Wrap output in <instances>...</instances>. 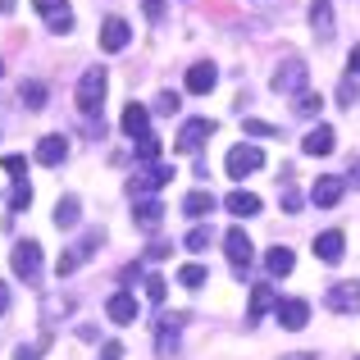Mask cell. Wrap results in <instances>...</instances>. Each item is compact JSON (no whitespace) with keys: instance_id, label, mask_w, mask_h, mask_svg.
I'll return each mask as SVG.
<instances>
[{"instance_id":"obj_1","label":"cell","mask_w":360,"mask_h":360,"mask_svg":"<svg viewBox=\"0 0 360 360\" xmlns=\"http://www.w3.org/2000/svg\"><path fill=\"white\" fill-rule=\"evenodd\" d=\"M105 64H91L87 73L78 78V91H73V101H78V115L82 119H96L101 105H105Z\"/></svg>"},{"instance_id":"obj_2","label":"cell","mask_w":360,"mask_h":360,"mask_svg":"<svg viewBox=\"0 0 360 360\" xmlns=\"http://www.w3.org/2000/svg\"><path fill=\"white\" fill-rule=\"evenodd\" d=\"M101 246H105V233H101V229H91V233H82V238H78V242H73V246H69V251H64V255H60V264H55V274H60V278H64V274H73V269H82V264H87V260H91V255H96V251H101Z\"/></svg>"},{"instance_id":"obj_3","label":"cell","mask_w":360,"mask_h":360,"mask_svg":"<svg viewBox=\"0 0 360 360\" xmlns=\"http://www.w3.org/2000/svg\"><path fill=\"white\" fill-rule=\"evenodd\" d=\"M306 78H310V64L292 55V60H283L278 69H274L269 87L278 91V96H301V91H306Z\"/></svg>"},{"instance_id":"obj_4","label":"cell","mask_w":360,"mask_h":360,"mask_svg":"<svg viewBox=\"0 0 360 360\" xmlns=\"http://www.w3.org/2000/svg\"><path fill=\"white\" fill-rule=\"evenodd\" d=\"M224 169H229V178H246V174H255V169H264V150L251 146V141H242V146L229 150Z\"/></svg>"},{"instance_id":"obj_5","label":"cell","mask_w":360,"mask_h":360,"mask_svg":"<svg viewBox=\"0 0 360 360\" xmlns=\"http://www.w3.org/2000/svg\"><path fill=\"white\" fill-rule=\"evenodd\" d=\"M9 264H14V274L18 278H27L32 283L37 274H41V242H14V251H9Z\"/></svg>"},{"instance_id":"obj_6","label":"cell","mask_w":360,"mask_h":360,"mask_svg":"<svg viewBox=\"0 0 360 360\" xmlns=\"http://www.w3.org/2000/svg\"><path fill=\"white\" fill-rule=\"evenodd\" d=\"M224 251H229V264L233 274H246L255 260V242L246 238V229H229V238H224Z\"/></svg>"},{"instance_id":"obj_7","label":"cell","mask_w":360,"mask_h":360,"mask_svg":"<svg viewBox=\"0 0 360 360\" xmlns=\"http://www.w3.org/2000/svg\"><path fill=\"white\" fill-rule=\"evenodd\" d=\"M324 306L338 310V315H356L360 310V283H333L324 292Z\"/></svg>"},{"instance_id":"obj_8","label":"cell","mask_w":360,"mask_h":360,"mask_svg":"<svg viewBox=\"0 0 360 360\" xmlns=\"http://www.w3.org/2000/svg\"><path fill=\"white\" fill-rule=\"evenodd\" d=\"M37 5V14L46 18V27H51V32H73V9L64 5V0H32Z\"/></svg>"},{"instance_id":"obj_9","label":"cell","mask_w":360,"mask_h":360,"mask_svg":"<svg viewBox=\"0 0 360 360\" xmlns=\"http://www.w3.org/2000/svg\"><path fill=\"white\" fill-rule=\"evenodd\" d=\"M342 192H347V178H338V174H324L315 187H310V201H315L319 210H333V205L342 201Z\"/></svg>"},{"instance_id":"obj_10","label":"cell","mask_w":360,"mask_h":360,"mask_svg":"<svg viewBox=\"0 0 360 360\" xmlns=\"http://www.w3.org/2000/svg\"><path fill=\"white\" fill-rule=\"evenodd\" d=\"M205 137H214V123H210V119H187L183 132H178V150L196 155V150L205 146Z\"/></svg>"},{"instance_id":"obj_11","label":"cell","mask_w":360,"mask_h":360,"mask_svg":"<svg viewBox=\"0 0 360 360\" xmlns=\"http://www.w3.org/2000/svg\"><path fill=\"white\" fill-rule=\"evenodd\" d=\"M274 315H278V324L288 328V333H301V328L310 324V306L301 297H288V301H278V310H274Z\"/></svg>"},{"instance_id":"obj_12","label":"cell","mask_w":360,"mask_h":360,"mask_svg":"<svg viewBox=\"0 0 360 360\" xmlns=\"http://www.w3.org/2000/svg\"><path fill=\"white\" fill-rule=\"evenodd\" d=\"M278 292H274L269 288V283H255V288H251V306H246V324H255V319H264V315H269V310H278Z\"/></svg>"},{"instance_id":"obj_13","label":"cell","mask_w":360,"mask_h":360,"mask_svg":"<svg viewBox=\"0 0 360 360\" xmlns=\"http://www.w3.org/2000/svg\"><path fill=\"white\" fill-rule=\"evenodd\" d=\"M333 146H338V132L328 128V123H319V128H310L306 137H301V150H306V155H333Z\"/></svg>"},{"instance_id":"obj_14","label":"cell","mask_w":360,"mask_h":360,"mask_svg":"<svg viewBox=\"0 0 360 360\" xmlns=\"http://www.w3.org/2000/svg\"><path fill=\"white\" fill-rule=\"evenodd\" d=\"M132 41V27L123 23V18H105V23H101V51H123V46Z\"/></svg>"},{"instance_id":"obj_15","label":"cell","mask_w":360,"mask_h":360,"mask_svg":"<svg viewBox=\"0 0 360 360\" xmlns=\"http://www.w3.org/2000/svg\"><path fill=\"white\" fill-rule=\"evenodd\" d=\"M64 155H69V141H64L60 132H51V137H41V141H37V165L55 169V165H64Z\"/></svg>"},{"instance_id":"obj_16","label":"cell","mask_w":360,"mask_h":360,"mask_svg":"<svg viewBox=\"0 0 360 360\" xmlns=\"http://www.w3.org/2000/svg\"><path fill=\"white\" fill-rule=\"evenodd\" d=\"M310 246H315V255H319L324 264H338V260H342V251H347V238H342L338 229H328V233H319Z\"/></svg>"},{"instance_id":"obj_17","label":"cell","mask_w":360,"mask_h":360,"mask_svg":"<svg viewBox=\"0 0 360 360\" xmlns=\"http://www.w3.org/2000/svg\"><path fill=\"white\" fill-rule=\"evenodd\" d=\"M174 183V169L169 165H150L141 178H132V196H141V192H160V187H169Z\"/></svg>"},{"instance_id":"obj_18","label":"cell","mask_w":360,"mask_h":360,"mask_svg":"<svg viewBox=\"0 0 360 360\" xmlns=\"http://www.w3.org/2000/svg\"><path fill=\"white\" fill-rule=\"evenodd\" d=\"M105 315L115 319V324H137V297H132V292H115V297L105 301Z\"/></svg>"},{"instance_id":"obj_19","label":"cell","mask_w":360,"mask_h":360,"mask_svg":"<svg viewBox=\"0 0 360 360\" xmlns=\"http://www.w3.org/2000/svg\"><path fill=\"white\" fill-rule=\"evenodd\" d=\"M310 27H315V37L319 41H333V5L328 0H310Z\"/></svg>"},{"instance_id":"obj_20","label":"cell","mask_w":360,"mask_h":360,"mask_svg":"<svg viewBox=\"0 0 360 360\" xmlns=\"http://www.w3.org/2000/svg\"><path fill=\"white\" fill-rule=\"evenodd\" d=\"M132 219H137V229L155 233L160 224H165V205H160L155 196H141V201H137V210H132Z\"/></svg>"},{"instance_id":"obj_21","label":"cell","mask_w":360,"mask_h":360,"mask_svg":"<svg viewBox=\"0 0 360 360\" xmlns=\"http://www.w3.org/2000/svg\"><path fill=\"white\" fill-rule=\"evenodd\" d=\"M214 82H219V69H214V64H192V69H187V91H192V96L214 91Z\"/></svg>"},{"instance_id":"obj_22","label":"cell","mask_w":360,"mask_h":360,"mask_svg":"<svg viewBox=\"0 0 360 360\" xmlns=\"http://www.w3.org/2000/svg\"><path fill=\"white\" fill-rule=\"evenodd\" d=\"M264 269H269V278H288V274L297 269V255H292V246H274V251L264 255Z\"/></svg>"},{"instance_id":"obj_23","label":"cell","mask_w":360,"mask_h":360,"mask_svg":"<svg viewBox=\"0 0 360 360\" xmlns=\"http://www.w3.org/2000/svg\"><path fill=\"white\" fill-rule=\"evenodd\" d=\"M119 123H123V132H128V137L137 141V137H146V123H150V110H146V105H137V101H132V105L123 110V119H119Z\"/></svg>"},{"instance_id":"obj_24","label":"cell","mask_w":360,"mask_h":360,"mask_svg":"<svg viewBox=\"0 0 360 360\" xmlns=\"http://www.w3.org/2000/svg\"><path fill=\"white\" fill-rule=\"evenodd\" d=\"M78 219H82V201L78 196H60L55 201V229H78Z\"/></svg>"},{"instance_id":"obj_25","label":"cell","mask_w":360,"mask_h":360,"mask_svg":"<svg viewBox=\"0 0 360 360\" xmlns=\"http://www.w3.org/2000/svg\"><path fill=\"white\" fill-rule=\"evenodd\" d=\"M224 205H229V214H238V219L260 214V196H255V192H242V187H238V192H229V201H224Z\"/></svg>"},{"instance_id":"obj_26","label":"cell","mask_w":360,"mask_h":360,"mask_svg":"<svg viewBox=\"0 0 360 360\" xmlns=\"http://www.w3.org/2000/svg\"><path fill=\"white\" fill-rule=\"evenodd\" d=\"M210 210H214V196L210 192H187L183 196V214H187V219H205Z\"/></svg>"},{"instance_id":"obj_27","label":"cell","mask_w":360,"mask_h":360,"mask_svg":"<svg viewBox=\"0 0 360 360\" xmlns=\"http://www.w3.org/2000/svg\"><path fill=\"white\" fill-rule=\"evenodd\" d=\"M18 101H23L27 110H46V82L23 78V82H18Z\"/></svg>"},{"instance_id":"obj_28","label":"cell","mask_w":360,"mask_h":360,"mask_svg":"<svg viewBox=\"0 0 360 360\" xmlns=\"http://www.w3.org/2000/svg\"><path fill=\"white\" fill-rule=\"evenodd\" d=\"M183 319H187V315H169L165 324H160V356H174V347H178V328H183Z\"/></svg>"},{"instance_id":"obj_29","label":"cell","mask_w":360,"mask_h":360,"mask_svg":"<svg viewBox=\"0 0 360 360\" xmlns=\"http://www.w3.org/2000/svg\"><path fill=\"white\" fill-rule=\"evenodd\" d=\"M205 278H210V274L201 269V264H183V269H178V283H183V288H205Z\"/></svg>"},{"instance_id":"obj_30","label":"cell","mask_w":360,"mask_h":360,"mask_svg":"<svg viewBox=\"0 0 360 360\" xmlns=\"http://www.w3.org/2000/svg\"><path fill=\"white\" fill-rule=\"evenodd\" d=\"M73 310V297H46V306H41V315L55 324V315H69Z\"/></svg>"},{"instance_id":"obj_31","label":"cell","mask_w":360,"mask_h":360,"mask_svg":"<svg viewBox=\"0 0 360 360\" xmlns=\"http://www.w3.org/2000/svg\"><path fill=\"white\" fill-rule=\"evenodd\" d=\"M155 155H160V137H155V132L137 137V160H150V165H155Z\"/></svg>"},{"instance_id":"obj_32","label":"cell","mask_w":360,"mask_h":360,"mask_svg":"<svg viewBox=\"0 0 360 360\" xmlns=\"http://www.w3.org/2000/svg\"><path fill=\"white\" fill-rule=\"evenodd\" d=\"M27 205H32V187H27V183H14V196H9V210H27Z\"/></svg>"},{"instance_id":"obj_33","label":"cell","mask_w":360,"mask_h":360,"mask_svg":"<svg viewBox=\"0 0 360 360\" xmlns=\"http://www.w3.org/2000/svg\"><path fill=\"white\" fill-rule=\"evenodd\" d=\"M5 174L14 178V183H27V160L23 155H5Z\"/></svg>"},{"instance_id":"obj_34","label":"cell","mask_w":360,"mask_h":360,"mask_svg":"<svg viewBox=\"0 0 360 360\" xmlns=\"http://www.w3.org/2000/svg\"><path fill=\"white\" fill-rule=\"evenodd\" d=\"M183 246H187V251H205V246H210V229H192L183 238Z\"/></svg>"},{"instance_id":"obj_35","label":"cell","mask_w":360,"mask_h":360,"mask_svg":"<svg viewBox=\"0 0 360 360\" xmlns=\"http://www.w3.org/2000/svg\"><path fill=\"white\" fill-rule=\"evenodd\" d=\"M178 105H183V101H178L174 91H160L155 96V115H178Z\"/></svg>"},{"instance_id":"obj_36","label":"cell","mask_w":360,"mask_h":360,"mask_svg":"<svg viewBox=\"0 0 360 360\" xmlns=\"http://www.w3.org/2000/svg\"><path fill=\"white\" fill-rule=\"evenodd\" d=\"M319 105H324V101H319L315 91H301L297 96V115H319Z\"/></svg>"},{"instance_id":"obj_37","label":"cell","mask_w":360,"mask_h":360,"mask_svg":"<svg viewBox=\"0 0 360 360\" xmlns=\"http://www.w3.org/2000/svg\"><path fill=\"white\" fill-rule=\"evenodd\" d=\"M246 132H251V137H278V128H274V123H260V119H246Z\"/></svg>"},{"instance_id":"obj_38","label":"cell","mask_w":360,"mask_h":360,"mask_svg":"<svg viewBox=\"0 0 360 360\" xmlns=\"http://www.w3.org/2000/svg\"><path fill=\"white\" fill-rule=\"evenodd\" d=\"M165 292H169L165 278H160V274H150V278H146V297H150V301H165Z\"/></svg>"},{"instance_id":"obj_39","label":"cell","mask_w":360,"mask_h":360,"mask_svg":"<svg viewBox=\"0 0 360 360\" xmlns=\"http://www.w3.org/2000/svg\"><path fill=\"white\" fill-rule=\"evenodd\" d=\"M278 201H283V210H288V214H297V210H301V196H297V187H283V196H278Z\"/></svg>"},{"instance_id":"obj_40","label":"cell","mask_w":360,"mask_h":360,"mask_svg":"<svg viewBox=\"0 0 360 360\" xmlns=\"http://www.w3.org/2000/svg\"><path fill=\"white\" fill-rule=\"evenodd\" d=\"M37 356H41V347H27V342L14 352V360H37Z\"/></svg>"},{"instance_id":"obj_41","label":"cell","mask_w":360,"mask_h":360,"mask_svg":"<svg viewBox=\"0 0 360 360\" xmlns=\"http://www.w3.org/2000/svg\"><path fill=\"white\" fill-rule=\"evenodd\" d=\"M119 356H123L119 342H105V347H101V360H119Z\"/></svg>"},{"instance_id":"obj_42","label":"cell","mask_w":360,"mask_h":360,"mask_svg":"<svg viewBox=\"0 0 360 360\" xmlns=\"http://www.w3.org/2000/svg\"><path fill=\"white\" fill-rule=\"evenodd\" d=\"M141 5H146V18H160V14H165V0H141Z\"/></svg>"},{"instance_id":"obj_43","label":"cell","mask_w":360,"mask_h":360,"mask_svg":"<svg viewBox=\"0 0 360 360\" xmlns=\"http://www.w3.org/2000/svg\"><path fill=\"white\" fill-rule=\"evenodd\" d=\"M356 101H360V91L352 87V82H342V105H356Z\"/></svg>"},{"instance_id":"obj_44","label":"cell","mask_w":360,"mask_h":360,"mask_svg":"<svg viewBox=\"0 0 360 360\" xmlns=\"http://www.w3.org/2000/svg\"><path fill=\"white\" fill-rule=\"evenodd\" d=\"M347 69H352V73H360V41L352 46V55H347Z\"/></svg>"},{"instance_id":"obj_45","label":"cell","mask_w":360,"mask_h":360,"mask_svg":"<svg viewBox=\"0 0 360 360\" xmlns=\"http://www.w3.org/2000/svg\"><path fill=\"white\" fill-rule=\"evenodd\" d=\"M251 5H260V9H288V0H251Z\"/></svg>"},{"instance_id":"obj_46","label":"cell","mask_w":360,"mask_h":360,"mask_svg":"<svg viewBox=\"0 0 360 360\" xmlns=\"http://www.w3.org/2000/svg\"><path fill=\"white\" fill-rule=\"evenodd\" d=\"M5 310H9V288L0 283V315H5Z\"/></svg>"},{"instance_id":"obj_47","label":"cell","mask_w":360,"mask_h":360,"mask_svg":"<svg viewBox=\"0 0 360 360\" xmlns=\"http://www.w3.org/2000/svg\"><path fill=\"white\" fill-rule=\"evenodd\" d=\"M352 183H356V187H360V165H352Z\"/></svg>"},{"instance_id":"obj_48","label":"cell","mask_w":360,"mask_h":360,"mask_svg":"<svg viewBox=\"0 0 360 360\" xmlns=\"http://www.w3.org/2000/svg\"><path fill=\"white\" fill-rule=\"evenodd\" d=\"M288 360H315V356H310V352H297V356H288Z\"/></svg>"},{"instance_id":"obj_49","label":"cell","mask_w":360,"mask_h":360,"mask_svg":"<svg viewBox=\"0 0 360 360\" xmlns=\"http://www.w3.org/2000/svg\"><path fill=\"white\" fill-rule=\"evenodd\" d=\"M0 73H5V64H0Z\"/></svg>"}]
</instances>
